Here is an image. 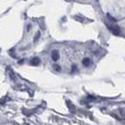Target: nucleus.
Here are the masks:
<instances>
[{
  "instance_id": "f257e3e1",
  "label": "nucleus",
  "mask_w": 125,
  "mask_h": 125,
  "mask_svg": "<svg viewBox=\"0 0 125 125\" xmlns=\"http://www.w3.org/2000/svg\"><path fill=\"white\" fill-rule=\"evenodd\" d=\"M52 59L54 60V61H57L58 59H59V56H60V55H59V52L57 50H54L52 51Z\"/></svg>"
},
{
  "instance_id": "f03ea898",
  "label": "nucleus",
  "mask_w": 125,
  "mask_h": 125,
  "mask_svg": "<svg viewBox=\"0 0 125 125\" xmlns=\"http://www.w3.org/2000/svg\"><path fill=\"white\" fill-rule=\"evenodd\" d=\"M40 63H41V60L39 57H34L31 60V65H33V66H37Z\"/></svg>"
}]
</instances>
